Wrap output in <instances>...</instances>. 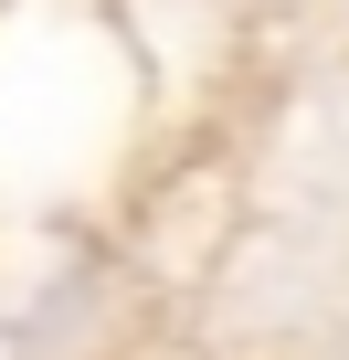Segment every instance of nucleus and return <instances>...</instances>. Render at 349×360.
I'll return each mask as SVG.
<instances>
[]
</instances>
